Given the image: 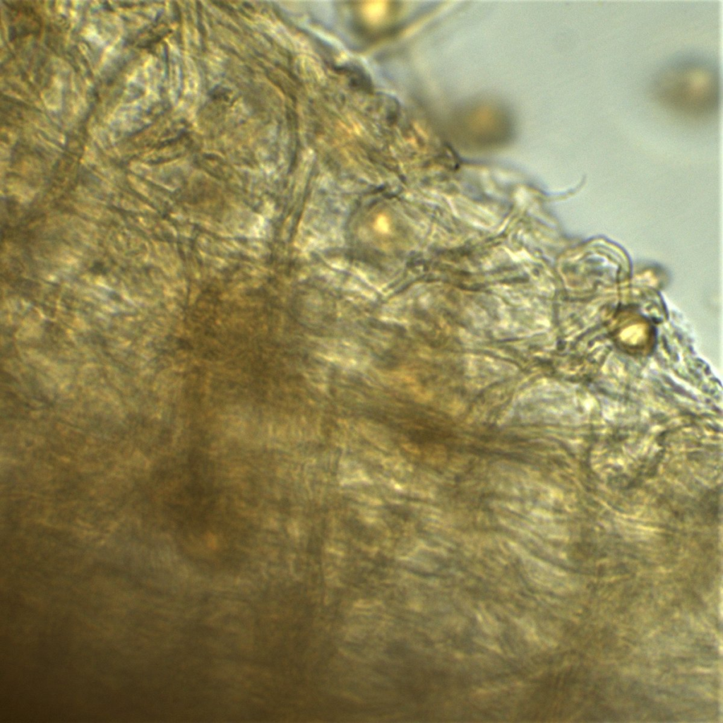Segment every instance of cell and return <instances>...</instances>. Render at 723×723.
<instances>
[{"mask_svg":"<svg viewBox=\"0 0 723 723\" xmlns=\"http://www.w3.org/2000/svg\"><path fill=\"white\" fill-rule=\"evenodd\" d=\"M655 93L662 103L681 114L691 117L706 116L717 105V73L705 62H676L658 76Z\"/></svg>","mask_w":723,"mask_h":723,"instance_id":"6da1fadb","label":"cell"}]
</instances>
